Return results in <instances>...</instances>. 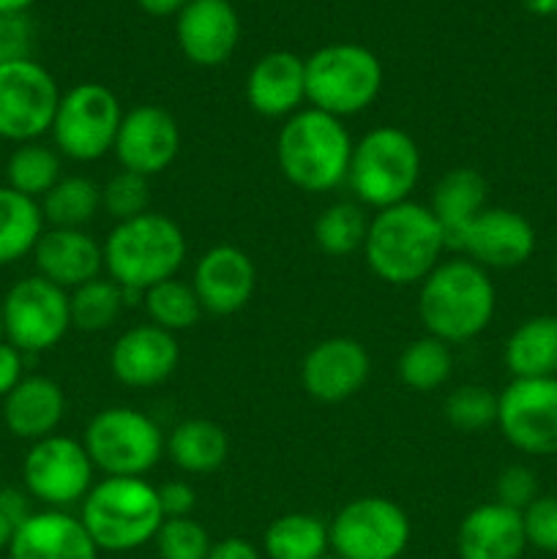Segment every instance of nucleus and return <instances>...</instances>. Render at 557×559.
<instances>
[{
  "instance_id": "603ef678",
  "label": "nucleus",
  "mask_w": 557,
  "mask_h": 559,
  "mask_svg": "<svg viewBox=\"0 0 557 559\" xmlns=\"http://www.w3.org/2000/svg\"><path fill=\"white\" fill-rule=\"evenodd\" d=\"M0 342H5V328H3V306H0Z\"/></svg>"
},
{
  "instance_id": "473e14b6",
  "label": "nucleus",
  "mask_w": 557,
  "mask_h": 559,
  "mask_svg": "<svg viewBox=\"0 0 557 559\" xmlns=\"http://www.w3.org/2000/svg\"><path fill=\"white\" fill-rule=\"evenodd\" d=\"M63 178L60 153L42 142H22L5 162V186L31 200H42Z\"/></svg>"
},
{
  "instance_id": "b1692460",
  "label": "nucleus",
  "mask_w": 557,
  "mask_h": 559,
  "mask_svg": "<svg viewBox=\"0 0 557 559\" xmlns=\"http://www.w3.org/2000/svg\"><path fill=\"white\" fill-rule=\"evenodd\" d=\"M524 549L522 513L495 500L475 506L457 530L459 559H522Z\"/></svg>"
},
{
  "instance_id": "ddd939ff",
  "label": "nucleus",
  "mask_w": 557,
  "mask_h": 559,
  "mask_svg": "<svg viewBox=\"0 0 557 559\" xmlns=\"http://www.w3.org/2000/svg\"><path fill=\"white\" fill-rule=\"evenodd\" d=\"M60 91L36 60L0 63V140L36 142L52 129Z\"/></svg>"
},
{
  "instance_id": "412c9836",
  "label": "nucleus",
  "mask_w": 557,
  "mask_h": 559,
  "mask_svg": "<svg viewBox=\"0 0 557 559\" xmlns=\"http://www.w3.org/2000/svg\"><path fill=\"white\" fill-rule=\"evenodd\" d=\"M33 262L38 276L71 293L104 276V246L85 229L49 227L33 249Z\"/></svg>"
},
{
  "instance_id": "dca6fc26",
  "label": "nucleus",
  "mask_w": 557,
  "mask_h": 559,
  "mask_svg": "<svg viewBox=\"0 0 557 559\" xmlns=\"http://www.w3.org/2000/svg\"><path fill=\"white\" fill-rule=\"evenodd\" d=\"M453 249L484 271H511L533 257L535 229L519 211L486 205Z\"/></svg>"
},
{
  "instance_id": "c03bdc74",
  "label": "nucleus",
  "mask_w": 557,
  "mask_h": 559,
  "mask_svg": "<svg viewBox=\"0 0 557 559\" xmlns=\"http://www.w3.org/2000/svg\"><path fill=\"white\" fill-rule=\"evenodd\" d=\"M22 369H25V355L14 344L0 342V399H5L20 385Z\"/></svg>"
},
{
  "instance_id": "5fc2aeb1",
  "label": "nucleus",
  "mask_w": 557,
  "mask_h": 559,
  "mask_svg": "<svg viewBox=\"0 0 557 559\" xmlns=\"http://www.w3.org/2000/svg\"><path fill=\"white\" fill-rule=\"evenodd\" d=\"M555 276H557V262H555Z\"/></svg>"
},
{
  "instance_id": "4c0bfd02",
  "label": "nucleus",
  "mask_w": 557,
  "mask_h": 559,
  "mask_svg": "<svg viewBox=\"0 0 557 559\" xmlns=\"http://www.w3.org/2000/svg\"><path fill=\"white\" fill-rule=\"evenodd\" d=\"M151 207V178L120 169L102 186V211L115 218V224L142 216Z\"/></svg>"
},
{
  "instance_id": "7c9ffc66",
  "label": "nucleus",
  "mask_w": 557,
  "mask_h": 559,
  "mask_svg": "<svg viewBox=\"0 0 557 559\" xmlns=\"http://www.w3.org/2000/svg\"><path fill=\"white\" fill-rule=\"evenodd\" d=\"M44 222L60 229H85L102 211V186L85 175H63L47 194L38 200Z\"/></svg>"
},
{
  "instance_id": "de8ad7c7",
  "label": "nucleus",
  "mask_w": 557,
  "mask_h": 559,
  "mask_svg": "<svg viewBox=\"0 0 557 559\" xmlns=\"http://www.w3.org/2000/svg\"><path fill=\"white\" fill-rule=\"evenodd\" d=\"M137 3H140L142 11H147V14L153 16H169L180 14L189 0H137Z\"/></svg>"
},
{
  "instance_id": "c85d7f7f",
  "label": "nucleus",
  "mask_w": 557,
  "mask_h": 559,
  "mask_svg": "<svg viewBox=\"0 0 557 559\" xmlns=\"http://www.w3.org/2000/svg\"><path fill=\"white\" fill-rule=\"evenodd\" d=\"M42 205L20 191L0 186V267L33 254L44 235Z\"/></svg>"
},
{
  "instance_id": "2eb2a0df",
  "label": "nucleus",
  "mask_w": 557,
  "mask_h": 559,
  "mask_svg": "<svg viewBox=\"0 0 557 559\" xmlns=\"http://www.w3.org/2000/svg\"><path fill=\"white\" fill-rule=\"evenodd\" d=\"M120 169L145 175H162L173 167L180 153L178 120L158 104H140L123 112L112 145Z\"/></svg>"
},
{
  "instance_id": "20e7f679",
  "label": "nucleus",
  "mask_w": 557,
  "mask_h": 559,
  "mask_svg": "<svg viewBox=\"0 0 557 559\" xmlns=\"http://www.w3.org/2000/svg\"><path fill=\"white\" fill-rule=\"evenodd\" d=\"M353 136L333 115L304 107L284 120L276 136V164L306 194H325L347 183Z\"/></svg>"
},
{
  "instance_id": "4be33fe9",
  "label": "nucleus",
  "mask_w": 557,
  "mask_h": 559,
  "mask_svg": "<svg viewBox=\"0 0 557 559\" xmlns=\"http://www.w3.org/2000/svg\"><path fill=\"white\" fill-rule=\"evenodd\" d=\"M9 559H98V549L80 516L69 511H33L9 544Z\"/></svg>"
},
{
  "instance_id": "e433bc0d",
  "label": "nucleus",
  "mask_w": 557,
  "mask_h": 559,
  "mask_svg": "<svg viewBox=\"0 0 557 559\" xmlns=\"http://www.w3.org/2000/svg\"><path fill=\"white\" fill-rule=\"evenodd\" d=\"M442 415L459 431H484L497 424V393L486 385H459L446 396Z\"/></svg>"
},
{
  "instance_id": "ea45409f",
  "label": "nucleus",
  "mask_w": 557,
  "mask_h": 559,
  "mask_svg": "<svg viewBox=\"0 0 557 559\" xmlns=\"http://www.w3.org/2000/svg\"><path fill=\"white\" fill-rule=\"evenodd\" d=\"M522 524L528 546L544 555H557V497L541 495L530 502L522 511Z\"/></svg>"
},
{
  "instance_id": "a19ab883",
  "label": "nucleus",
  "mask_w": 557,
  "mask_h": 559,
  "mask_svg": "<svg viewBox=\"0 0 557 559\" xmlns=\"http://www.w3.org/2000/svg\"><path fill=\"white\" fill-rule=\"evenodd\" d=\"M541 497L538 480L535 473L524 464H511V467L502 469L495 480V502L500 506L513 508V511L522 513L530 502H535Z\"/></svg>"
},
{
  "instance_id": "bb28decb",
  "label": "nucleus",
  "mask_w": 557,
  "mask_h": 559,
  "mask_svg": "<svg viewBox=\"0 0 557 559\" xmlns=\"http://www.w3.org/2000/svg\"><path fill=\"white\" fill-rule=\"evenodd\" d=\"M502 364L513 380L557 377V317L538 314L513 328L502 347Z\"/></svg>"
},
{
  "instance_id": "5701e85b",
  "label": "nucleus",
  "mask_w": 557,
  "mask_h": 559,
  "mask_svg": "<svg viewBox=\"0 0 557 559\" xmlns=\"http://www.w3.org/2000/svg\"><path fill=\"white\" fill-rule=\"evenodd\" d=\"M246 102L257 115L287 120L306 102V60L293 52H268L246 76Z\"/></svg>"
},
{
  "instance_id": "a878e982",
  "label": "nucleus",
  "mask_w": 557,
  "mask_h": 559,
  "mask_svg": "<svg viewBox=\"0 0 557 559\" xmlns=\"http://www.w3.org/2000/svg\"><path fill=\"white\" fill-rule=\"evenodd\" d=\"M486 194H489V186H486L484 175L473 167L448 169L437 180L435 191H431L429 211L435 213L437 224L446 235L448 249L457 246L464 229L470 227V222L484 211Z\"/></svg>"
},
{
  "instance_id": "09e8293b",
  "label": "nucleus",
  "mask_w": 557,
  "mask_h": 559,
  "mask_svg": "<svg viewBox=\"0 0 557 559\" xmlns=\"http://www.w3.org/2000/svg\"><path fill=\"white\" fill-rule=\"evenodd\" d=\"M522 5L535 16H555L557 14V0H522Z\"/></svg>"
},
{
  "instance_id": "f8f14e48",
  "label": "nucleus",
  "mask_w": 557,
  "mask_h": 559,
  "mask_svg": "<svg viewBox=\"0 0 557 559\" xmlns=\"http://www.w3.org/2000/svg\"><path fill=\"white\" fill-rule=\"evenodd\" d=\"M93 475L96 467L85 445L63 435L33 442L22 462V480L31 500L55 511H66L85 500L87 491L93 489Z\"/></svg>"
},
{
  "instance_id": "72a5a7b5",
  "label": "nucleus",
  "mask_w": 557,
  "mask_h": 559,
  "mask_svg": "<svg viewBox=\"0 0 557 559\" xmlns=\"http://www.w3.org/2000/svg\"><path fill=\"white\" fill-rule=\"evenodd\" d=\"M126 306L129 304H126L123 287H118L109 276H98L69 293L71 328L82 333L107 331L118 322Z\"/></svg>"
},
{
  "instance_id": "37998d69",
  "label": "nucleus",
  "mask_w": 557,
  "mask_h": 559,
  "mask_svg": "<svg viewBox=\"0 0 557 559\" xmlns=\"http://www.w3.org/2000/svg\"><path fill=\"white\" fill-rule=\"evenodd\" d=\"M158 489V506H162L164 519H183L191 516L197 506L194 486L186 480H169V484L156 486Z\"/></svg>"
},
{
  "instance_id": "39448f33",
  "label": "nucleus",
  "mask_w": 557,
  "mask_h": 559,
  "mask_svg": "<svg viewBox=\"0 0 557 559\" xmlns=\"http://www.w3.org/2000/svg\"><path fill=\"white\" fill-rule=\"evenodd\" d=\"M80 522L98 551H134L156 538L164 522L158 489L145 478H104L80 502Z\"/></svg>"
},
{
  "instance_id": "c9c22d12",
  "label": "nucleus",
  "mask_w": 557,
  "mask_h": 559,
  "mask_svg": "<svg viewBox=\"0 0 557 559\" xmlns=\"http://www.w3.org/2000/svg\"><path fill=\"white\" fill-rule=\"evenodd\" d=\"M142 306H145L147 317H151V325L175 333V336L180 331L194 328L200 317L205 314L191 282H180L178 276L147 289L142 295Z\"/></svg>"
},
{
  "instance_id": "3c124183",
  "label": "nucleus",
  "mask_w": 557,
  "mask_h": 559,
  "mask_svg": "<svg viewBox=\"0 0 557 559\" xmlns=\"http://www.w3.org/2000/svg\"><path fill=\"white\" fill-rule=\"evenodd\" d=\"M11 538H14V524L0 513V551H9Z\"/></svg>"
},
{
  "instance_id": "cd10ccee",
  "label": "nucleus",
  "mask_w": 557,
  "mask_h": 559,
  "mask_svg": "<svg viewBox=\"0 0 557 559\" xmlns=\"http://www.w3.org/2000/svg\"><path fill=\"white\" fill-rule=\"evenodd\" d=\"M167 456L186 475H211L227 462V431L208 418H189L167 437Z\"/></svg>"
},
{
  "instance_id": "0eeeda50",
  "label": "nucleus",
  "mask_w": 557,
  "mask_h": 559,
  "mask_svg": "<svg viewBox=\"0 0 557 559\" xmlns=\"http://www.w3.org/2000/svg\"><path fill=\"white\" fill-rule=\"evenodd\" d=\"M82 445L104 478H145L167 453V437L147 413L107 407L91 418Z\"/></svg>"
},
{
  "instance_id": "f3484780",
  "label": "nucleus",
  "mask_w": 557,
  "mask_h": 559,
  "mask_svg": "<svg viewBox=\"0 0 557 559\" xmlns=\"http://www.w3.org/2000/svg\"><path fill=\"white\" fill-rule=\"evenodd\" d=\"M371 358L358 338L331 336L317 342L300 360V385L315 402L342 404L366 385Z\"/></svg>"
},
{
  "instance_id": "49530a36",
  "label": "nucleus",
  "mask_w": 557,
  "mask_h": 559,
  "mask_svg": "<svg viewBox=\"0 0 557 559\" xmlns=\"http://www.w3.org/2000/svg\"><path fill=\"white\" fill-rule=\"evenodd\" d=\"M208 559H262L260 549L246 538H224L213 544Z\"/></svg>"
},
{
  "instance_id": "f704fd0d",
  "label": "nucleus",
  "mask_w": 557,
  "mask_h": 559,
  "mask_svg": "<svg viewBox=\"0 0 557 559\" xmlns=\"http://www.w3.org/2000/svg\"><path fill=\"white\" fill-rule=\"evenodd\" d=\"M369 216L358 202H333L317 216L315 243L328 257H347L364 249Z\"/></svg>"
},
{
  "instance_id": "f257e3e1",
  "label": "nucleus",
  "mask_w": 557,
  "mask_h": 559,
  "mask_svg": "<svg viewBox=\"0 0 557 559\" xmlns=\"http://www.w3.org/2000/svg\"><path fill=\"white\" fill-rule=\"evenodd\" d=\"M448 243L429 205L399 202L375 211L364 240L369 271L393 287L420 284L442 262Z\"/></svg>"
},
{
  "instance_id": "6e6552de",
  "label": "nucleus",
  "mask_w": 557,
  "mask_h": 559,
  "mask_svg": "<svg viewBox=\"0 0 557 559\" xmlns=\"http://www.w3.org/2000/svg\"><path fill=\"white\" fill-rule=\"evenodd\" d=\"M380 87V60L360 44H328L306 58V102L339 120L364 112Z\"/></svg>"
},
{
  "instance_id": "864d4df0",
  "label": "nucleus",
  "mask_w": 557,
  "mask_h": 559,
  "mask_svg": "<svg viewBox=\"0 0 557 559\" xmlns=\"http://www.w3.org/2000/svg\"><path fill=\"white\" fill-rule=\"evenodd\" d=\"M320 559H339L336 555H325V557H320Z\"/></svg>"
},
{
  "instance_id": "7ed1b4c3",
  "label": "nucleus",
  "mask_w": 557,
  "mask_h": 559,
  "mask_svg": "<svg viewBox=\"0 0 557 559\" xmlns=\"http://www.w3.org/2000/svg\"><path fill=\"white\" fill-rule=\"evenodd\" d=\"M104 273L123 287L126 304L142 300L156 284L178 276L186 260V235L164 213H142L115 224L104 240Z\"/></svg>"
},
{
  "instance_id": "6ab92c4d",
  "label": "nucleus",
  "mask_w": 557,
  "mask_h": 559,
  "mask_svg": "<svg viewBox=\"0 0 557 559\" xmlns=\"http://www.w3.org/2000/svg\"><path fill=\"white\" fill-rule=\"evenodd\" d=\"M180 364L178 336L156 325H134L115 338L109 349V371L115 380L134 391L158 388Z\"/></svg>"
},
{
  "instance_id": "393cba45",
  "label": "nucleus",
  "mask_w": 557,
  "mask_h": 559,
  "mask_svg": "<svg viewBox=\"0 0 557 559\" xmlns=\"http://www.w3.org/2000/svg\"><path fill=\"white\" fill-rule=\"evenodd\" d=\"M66 415L63 388L42 374L22 377L20 385L3 399V424L14 437L38 442L58 431Z\"/></svg>"
},
{
  "instance_id": "9b49d317",
  "label": "nucleus",
  "mask_w": 557,
  "mask_h": 559,
  "mask_svg": "<svg viewBox=\"0 0 557 559\" xmlns=\"http://www.w3.org/2000/svg\"><path fill=\"white\" fill-rule=\"evenodd\" d=\"M3 306L5 342L22 355L47 353L71 331L69 293L36 276L20 278L0 300Z\"/></svg>"
},
{
  "instance_id": "a18cd8bd",
  "label": "nucleus",
  "mask_w": 557,
  "mask_h": 559,
  "mask_svg": "<svg viewBox=\"0 0 557 559\" xmlns=\"http://www.w3.org/2000/svg\"><path fill=\"white\" fill-rule=\"evenodd\" d=\"M0 513L14 524V530L31 516V495L20 489H0Z\"/></svg>"
},
{
  "instance_id": "f03ea898",
  "label": "nucleus",
  "mask_w": 557,
  "mask_h": 559,
  "mask_svg": "<svg viewBox=\"0 0 557 559\" xmlns=\"http://www.w3.org/2000/svg\"><path fill=\"white\" fill-rule=\"evenodd\" d=\"M497 309V289L489 271L467 257L442 260L418 284V317L426 336L467 344L489 328Z\"/></svg>"
},
{
  "instance_id": "1a4fd4ad",
  "label": "nucleus",
  "mask_w": 557,
  "mask_h": 559,
  "mask_svg": "<svg viewBox=\"0 0 557 559\" xmlns=\"http://www.w3.org/2000/svg\"><path fill=\"white\" fill-rule=\"evenodd\" d=\"M123 109L107 85L82 82L60 93L58 112L52 120L55 151L71 162H98L107 156L118 136Z\"/></svg>"
},
{
  "instance_id": "a211bd4d",
  "label": "nucleus",
  "mask_w": 557,
  "mask_h": 559,
  "mask_svg": "<svg viewBox=\"0 0 557 559\" xmlns=\"http://www.w3.org/2000/svg\"><path fill=\"white\" fill-rule=\"evenodd\" d=\"M191 287H194L205 314L233 317L244 311L254 298L257 265L238 246H213L197 260Z\"/></svg>"
},
{
  "instance_id": "423d86ee",
  "label": "nucleus",
  "mask_w": 557,
  "mask_h": 559,
  "mask_svg": "<svg viewBox=\"0 0 557 559\" xmlns=\"http://www.w3.org/2000/svg\"><path fill=\"white\" fill-rule=\"evenodd\" d=\"M420 178V151L399 126H375L353 145L347 186L371 211L407 202Z\"/></svg>"
},
{
  "instance_id": "9d476101",
  "label": "nucleus",
  "mask_w": 557,
  "mask_h": 559,
  "mask_svg": "<svg viewBox=\"0 0 557 559\" xmlns=\"http://www.w3.org/2000/svg\"><path fill=\"white\" fill-rule=\"evenodd\" d=\"M410 516L388 497H355L328 524V540L339 559H399L407 551Z\"/></svg>"
},
{
  "instance_id": "8fccbe9b",
  "label": "nucleus",
  "mask_w": 557,
  "mask_h": 559,
  "mask_svg": "<svg viewBox=\"0 0 557 559\" xmlns=\"http://www.w3.org/2000/svg\"><path fill=\"white\" fill-rule=\"evenodd\" d=\"M36 0H0V14H25L27 5H33Z\"/></svg>"
},
{
  "instance_id": "aec40b11",
  "label": "nucleus",
  "mask_w": 557,
  "mask_h": 559,
  "mask_svg": "<svg viewBox=\"0 0 557 559\" xmlns=\"http://www.w3.org/2000/svg\"><path fill=\"white\" fill-rule=\"evenodd\" d=\"M238 38L240 22L229 0H189L178 14L180 52L202 69L227 63Z\"/></svg>"
},
{
  "instance_id": "2f4dec72",
  "label": "nucleus",
  "mask_w": 557,
  "mask_h": 559,
  "mask_svg": "<svg viewBox=\"0 0 557 559\" xmlns=\"http://www.w3.org/2000/svg\"><path fill=\"white\" fill-rule=\"evenodd\" d=\"M453 353L451 344L435 336H420L402 349L396 360V374L404 388L418 393L437 391L451 380Z\"/></svg>"
},
{
  "instance_id": "4468645a",
  "label": "nucleus",
  "mask_w": 557,
  "mask_h": 559,
  "mask_svg": "<svg viewBox=\"0 0 557 559\" xmlns=\"http://www.w3.org/2000/svg\"><path fill=\"white\" fill-rule=\"evenodd\" d=\"M497 426L528 456H557V377L511 380L497 396Z\"/></svg>"
},
{
  "instance_id": "58836bf2",
  "label": "nucleus",
  "mask_w": 557,
  "mask_h": 559,
  "mask_svg": "<svg viewBox=\"0 0 557 559\" xmlns=\"http://www.w3.org/2000/svg\"><path fill=\"white\" fill-rule=\"evenodd\" d=\"M153 544L158 559H208L213 549L208 530L191 516L164 519Z\"/></svg>"
},
{
  "instance_id": "79ce46f5",
  "label": "nucleus",
  "mask_w": 557,
  "mask_h": 559,
  "mask_svg": "<svg viewBox=\"0 0 557 559\" xmlns=\"http://www.w3.org/2000/svg\"><path fill=\"white\" fill-rule=\"evenodd\" d=\"M33 27L25 14H0V63L31 58Z\"/></svg>"
},
{
  "instance_id": "c756f323",
  "label": "nucleus",
  "mask_w": 557,
  "mask_h": 559,
  "mask_svg": "<svg viewBox=\"0 0 557 559\" xmlns=\"http://www.w3.org/2000/svg\"><path fill=\"white\" fill-rule=\"evenodd\" d=\"M328 549V524L311 513H284L273 519L262 535L268 559H320Z\"/></svg>"
}]
</instances>
